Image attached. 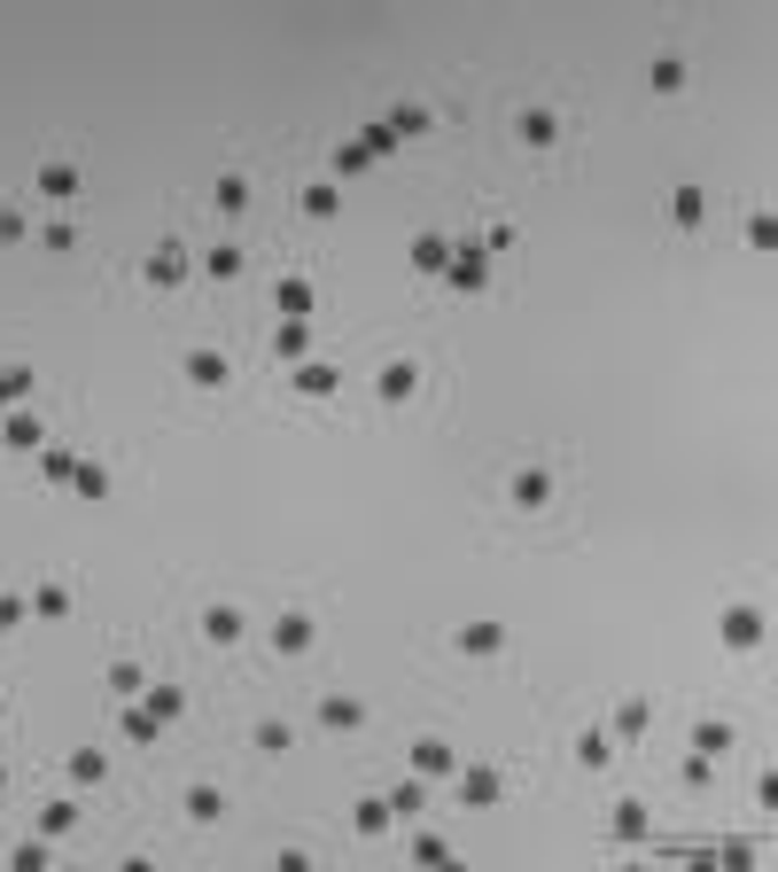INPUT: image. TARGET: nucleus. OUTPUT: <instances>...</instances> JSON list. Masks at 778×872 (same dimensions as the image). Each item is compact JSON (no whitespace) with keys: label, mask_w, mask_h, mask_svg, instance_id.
<instances>
[{"label":"nucleus","mask_w":778,"mask_h":872,"mask_svg":"<svg viewBox=\"0 0 778 872\" xmlns=\"http://www.w3.org/2000/svg\"><path fill=\"white\" fill-rule=\"evenodd\" d=\"M0 717H9V702H0Z\"/></svg>","instance_id":"6e6d98bb"},{"label":"nucleus","mask_w":778,"mask_h":872,"mask_svg":"<svg viewBox=\"0 0 778 872\" xmlns=\"http://www.w3.org/2000/svg\"><path fill=\"white\" fill-rule=\"evenodd\" d=\"M312 717H319V733H359L367 725V702H359V693H327Z\"/></svg>","instance_id":"ddd939ff"},{"label":"nucleus","mask_w":778,"mask_h":872,"mask_svg":"<svg viewBox=\"0 0 778 872\" xmlns=\"http://www.w3.org/2000/svg\"><path fill=\"white\" fill-rule=\"evenodd\" d=\"M382 125L397 141H420V133H437V110H428V102H397V110H382Z\"/></svg>","instance_id":"a211bd4d"},{"label":"nucleus","mask_w":778,"mask_h":872,"mask_svg":"<svg viewBox=\"0 0 778 872\" xmlns=\"http://www.w3.org/2000/svg\"><path fill=\"white\" fill-rule=\"evenodd\" d=\"M32 390H40V374H32V367H0V413H16Z\"/></svg>","instance_id":"7c9ffc66"},{"label":"nucleus","mask_w":778,"mask_h":872,"mask_svg":"<svg viewBox=\"0 0 778 872\" xmlns=\"http://www.w3.org/2000/svg\"><path fill=\"white\" fill-rule=\"evenodd\" d=\"M0 445H9V452H32V460H40V452L55 445V436L40 428V413H24V405H16V413H0Z\"/></svg>","instance_id":"0eeeda50"},{"label":"nucleus","mask_w":778,"mask_h":872,"mask_svg":"<svg viewBox=\"0 0 778 872\" xmlns=\"http://www.w3.org/2000/svg\"><path fill=\"white\" fill-rule=\"evenodd\" d=\"M397 826V810H390V795H367L359 810H351V834H367V841H382Z\"/></svg>","instance_id":"412c9836"},{"label":"nucleus","mask_w":778,"mask_h":872,"mask_svg":"<svg viewBox=\"0 0 778 872\" xmlns=\"http://www.w3.org/2000/svg\"><path fill=\"white\" fill-rule=\"evenodd\" d=\"M70 491H78V499H102V491H110V468H94V460H78Z\"/></svg>","instance_id":"a18cd8bd"},{"label":"nucleus","mask_w":778,"mask_h":872,"mask_svg":"<svg viewBox=\"0 0 778 872\" xmlns=\"http://www.w3.org/2000/svg\"><path fill=\"white\" fill-rule=\"evenodd\" d=\"M140 702L171 725V717H188V685H140Z\"/></svg>","instance_id":"f704fd0d"},{"label":"nucleus","mask_w":778,"mask_h":872,"mask_svg":"<svg viewBox=\"0 0 778 872\" xmlns=\"http://www.w3.org/2000/svg\"><path fill=\"white\" fill-rule=\"evenodd\" d=\"M437 281H444V289H460V297L491 289V249H483V234H475V242H452V266H444Z\"/></svg>","instance_id":"f03ea898"},{"label":"nucleus","mask_w":778,"mask_h":872,"mask_svg":"<svg viewBox=\"0 0 778 872\" xmlns=\"http://www.w3.org/2000/svg\"><path fill=\"white\" fill-rule=\"evenodd\" d=\"M701 219H709V195H701V188H669V226L694 234Z\"/></svg>","instance_id":"a878e982"},{"label":"nucleus","mask_w":778,"mask_h":872,"mask_svg":"<svg viewBox=\"0 0 778 872\" xmlns=\"http://www.w3.org/2000/svg\"><path fill=\"white\" fill-rule=\"evenodd\" d=\"M0 795H9V763H0Z\"/></svg>","instance_id":"5fc2aeb1"},{"label":"nucleus","mask_w":778,"mask_h":872,"mask_svg":"<svg viewBox=\"0 0 778 872\" xmlns=\"http://www.w3.org/2000/svg\"><path fill=\"white\" fill-rule=\"evenodd\" d=\"M203 639H211V647H241V639H249V616H241L234 600H211V607H203Z\"/></svg>","instance_id":"9b49d317"},{"label":"nucleus","mask_w":778,"mask_h":872,"mask_svg":"<svg viewBox=\"0 0 778 872\" xmlns=\"http://www.w3.org/2000/svg\"><path fill=\"white\" fill-rule=\"evenodd\" d=\"M351 141H359V148H367V164H382V156H390V148H397V133H390V125H382V118H374V125H359V133H351Z\"/></svg>","instance_id":"c03bdc74"},{"label":"nucleus","mask_w":778,"mask_h":872,"mask_svg":"<svg viewBox=\"0 0 778 872\" xmlns=\"http://www.w3.org/2000/svg\"><path fill=\"white\" fill-rule=\"evenodd\" d=\"M514 133H522V148H553V141H561V110H545V102H530L522 118H514Z\"/></svg>","instance_id":"f3484780"},{"label":"nucleus","mask_w":778,"mask_h":872,"mask_svg":"<svg viewBox=\"0 0 778 872\" xmlns=\"http://www.w3.org/2000/svg\"><path fill=\"white\" fill-rule=\"evenodd\" d=\"M32 188H40V195H47V203H70V195H78V188H86V180H78V164H70V156H47V164H40V180H32Z\"/></svg>","instance_id":"dca6fc26"},{"label":"nucleus","mask_w":778,"mask_h":872,"mask_svg":"<svg viewBox=\"0 0 778 872\" xmlns=\"http://www.w3.org/2000/svg\"><path fill=\"white\" fill-rule=\"evenodd\" d=\"M413 857H420V864H452L460 849H452V841H444L437 826H420V834H413Z\"/></svg>","instance_id":"a19ab883"},{"label":"nucleus","mask_w":778,"mask_h":872,"mask_svg":"<svg viewBox=\"0 0 778 872\" xmlns=\"http://www.w3.org/2000/svg\"><path fill=\"white\" fill-rule=\"evenodd\" d=\"M405 763H413L420 779H452V771H460V748L428 733V740H413V748H405Z\"/></svg>","instance_id":"9d476101"},{"label":"nucleus","mask_w":778,"mask_h":872,"mask_svg":"<svg viewBox=\"0 0 778 872\" xmlns=\"http://www.w3.org/2000/svg\"><path fill=\"white\" fill-rule=\"evenodd\" d=\"M188 818H195V826H218V818H226V795L211 787V779H203V787H188Z\"/></svg>","instance_id":"c9c22d12"},{"label":"nucleus","mask_w":778,"mask_h":872,"mask_svg":"<svg viewBox=\"0 0 778 872\" xmlns=\"http://www.w3.org/2000/svg\"><path fill=\"white\" fill-rule=\"evenodd\" d=\"M747 242H755V249H770V242H778V219H770V211H755V219H747Z\"/></svg>","instance_id":"3c124183"},{"label":"nucleus","mask_w":778,"mask_h":872,"mask_svg":"<svg viewBox=\"0 0 778 872\" xmlns=\"http://www.w3.org/2000/svg\"><path fill=\"white\" fill-rule=\"evenodd\" d=\"M646 725H654V702H623L608 733H616V740H646Z\"/></svg>","instance_id":"e433bc0d"},{"label":"nucleus","mask_w":778,"mask_h":872,"mask_svg":"<svg viewBox=\"0 0 778 872\" xmlns=\"http://www.w3.org/2000/svg\"><path fill=\"white\" fill-rule=\"evenodd\" d=\"M117 725H125V740H133V748H148V740L164 733V717H156L148 702H125V717H117Z\"/></svg>","instance_id":"c756f323"},{"label":"nucleus","mask_w":778,"mask_h":872,"mask_svg":"<svg viewBox=\"0 0 778 872\" xmlns=\"http://www.w3.org/2000/svg\"><path fill=\"white\" fill-rule=\"evenodd\" d=\"M180 374H188L195 390H226V382H234V359H226V351H211V343H195V351L180 359Z\"/></svg>","instance_id":"6e6552de"},{"label":"nucleus","mask_w":778,"mask_h":872,"mask_svg":"<svg viewBox=\"0 0 778 872\" xmlns=\"http://www.w3.org/2000/svg\"><path fill=\"white\" fill-rule=\"evenodd\" d=\"M289 382H296L304 398H335V390H342V367H335V359H296Z\"/></svg>","instance_id":"4468645a"},{"label":"nucleus","mask_w":778,"mask_h":872,"mask_svg":"<svg viewBox=\"0 0 778 872\" xmlns=\"http://www.w3.org/2000/svg\"><path fill=\"white\" fill-rule=\"evenodd\" d=\"M312 639H319V624L304 616V607H289V616H273V655H312Z\"/></svg>","instance_id":"f8f14e48"},{"label":"nucleus","mask_w":778,"mask_h":872,"mask_svg":"<svg viewBox=\"0 0 778 872\" xmlns=\"http://www.w3.org/2000/svg\"><path fill=\"white\" fill-rule=\"evenodd\" d=\"M70 826H78V803H63V795H55V803H40V834H47V841H63Z\"/></svg>","instance_id":"58836bf2"},{"label":"nucleus","mask_w":778,"mask_h":872,"mask_svg":"<svg viewBox=\"0 0 778 872\" xmlns=\"http://www.w3.org/2000/svg\"><path fill=\"white\" fill-rule=\"evenodd\" d=\"M677 779H685V795H709V779H717V756H685V763H677Z\"/></svg>","instance_id":"37998d69"},{"label":"nucleus","mask_w":778,"mask_h":872,"mask_svg":"<svg viewBox=\"0 0 778 872\" xmlns=\"http://www.w3.org/2000/svg\"><path fill=\"white\" fill-rule=\"evenodd\" d=\"M9 864H16V872H40V864H47V834H32V841H16V849H9Z\"/></svg>","instance_id":"49530a36"},{"label":"nucleus","mask_w":778,"mask_h":872,"mask_svg":"<svg viewBox=\"0 0 778 872\" xmlns=\"http://www.w3.org/2000/svg\"><path fill=\"white\" fill-rule=\"evenodd\" d=\"M203 273H211V281H241V273H249V249H241V242H211V249H203Z\"/></svg>","instance_id":"6ab92c4d"},{"label":"nucleus","mask_w":778,"mask_h":872,"mask_svg":"<svg viewBox=\"0 0 778 872\" xmlns=\"http://www.w3.org/2000/svg\"><path fill=\"white\" fill-rule=\"evenodd\" d=\"M359 171H367V148L342 141V148H335V180H359Z\"/></svg>","instance_id":"de8ad7c7"},{"label":"nucleus","mask_w":778,"mask_h":872,"mask_svg":"<svg viewBox=\"0 0 778 872\" xmlns=\"http://www.w3.org/2000/svg\"><path fill=\"white\" fill-rule=\"evenodd\" d=\"M452 647H460L467 662H491V655H506V624H460Z\"/></svg>","instance_id":"2eb2a0df"},{"label":"nucleus","mask_w":778,"mask_h":872,"mask_svg":"<svg viewBox=\"0 0 778 872\" xmlns=\"http://www.w3.org/2000/svg\"><path fill=\"white\" fill-rule=\"evenodd\" d=\"M296 203H304V219H335V211H342V188H335V180H304Z\"/></svg>","instance_id":"393cba45"},{"label":"nucleus","mask_w":778,"mask_h":872,"mask_svg":"<svg viewBox=\"0 0 778 872\" xmlns=\"http://www.w3.org/2000/svg\"><path fill=\"white\" fill-rule=\"evenodd\" d=\"M0 242H32V219H24V211H9V203H0Z\"/></svg>","instance_id":"09e8293b"},{"label":"nucleus","mask_w":778,"mask_h":872,"mask_svg":"<svg viewBox=\"0 0 778 872\" xmlns=\"http://www.w3.org/2000/svg\"><path fill=\"white\" fill-rule=\"evenodd\" d=\"M506 506H522V514L553 506V468H514L506 476Z\"/></svg>","instance_id":"423d86ee"},{"label":"nucleus","mask_w":778,"mask_h":872,"mask_svg":"<svg viewBox=\"0 0 778 872\" xmlns=\"http://www.w3.org/2000/svg\"><path fill=\"white\" fill-rule=\"evenodd\" d=\"M452 779H460V803H467V810H491V803H506V771H498V763H460Z\"/></svg>","instance_id":"20e7f679"},{"label":"nucleus","mask_w":778,"mask_h":872,"mask_svg":"<svg viewBox=\"0 0 778 872\" xmlns=\"http://www.w3.org/2000/svg\"><path fill=\"white\" fill-rule=\"evenodd\" d=\"M405 257H413V273H428V281H437V273L452 266V234H444V226H420V234L405 242Z\"/></svg>","instance_id":"39448f33"},{"label":"nucleus","mask_w":778,"mask_h":872,"mask_svg":"<svg viewBox=\"0 0 778 872\" xmlns=\"http://www.w3.org/2000/svg\"><path fill=\"white\" fill-rule=\"evenodd\" d=\"M40 476L70 491V476H78V452H70V445H47V452H40Z\"/></svg>","instance_id":"4c0bfd02"},{"label":"nucleus","mask_w":778,"mask_h":872,"mask_svg":"<svg viewBox=\"0 0 778 872\" xmlns=\"http://www.w3.org/2000/svg\"><path fill=\"white\" fill-rule=\"evenodd\" d=\"M40 242H47V249H78V226H70V219H55V226H40Z\"/></svg>","instance_id":"603ef678"},{"label":"nucleus","mask_w":778,"mask_h":872,"mask_svg":"<svg viewBox=\"0 0 778 872\" xmlns=\"http://www.w3.org/2000/svg\"><path fill=\"white\" fill-rule=\"evenodd\" d=\"M576 763L584 771H608L616 763V733H576Z\"/></svg>","instance_id":"2f4dec72"},{"label":"nucleus","mask_w":778,"mask_h":872,"mask_svg":"<svg viewBox=\"0 0 778 872\" xmlns=\"http://www.w3.org/2000/svg\"><path fill=\"white\" fill-rule=\"evenodd\" d=\"M211 203H218V219H241V211H249V180H241V171H218V180H211Z\"/></svg>","instance_id":"5701e85b"},{"label":"nucleus","mask_w":778,"mask_h":872,"mask_svg":"<svg viewBox=\"0 0 778 872\" xmlns=\"http://www.w3.org/2000/svg\"><path fill=\"white\" fill-rule=\"evenodd\" d=\"M732 740H740V733H732V725H724V717H701V725H694V733H685V748H694V756H724V748H732Z\"/></svg>","instance_id":"b1692460"},{"label":"nucleus","mask_w":778,"mask_h":872,"mask_svg":"<svg viewBox=\"0 0 778 872\" xmlns=\"http://www.w3.org/2000/svg\"><path fill=\"white\" fill-rule=\"evenodd\" d=\"M273 304H281V320H312V281L304 273H281L273 281Z\"/></svg>","instance_id":"aec40b11"},{"label":"nucleus","mask_w":778,"mask_h":872,"mask_svg":"<svg viewBox=\"0 0 778 872\" xmlns=\"http://www.w3.org/2000/svg\"><path fill=\"white\" fill-rule=\"evenodd\" d=\"M110 779V756L102 748H70V787H102Z\"/></svg>","instance_id":"c85d7f7f"},{"label":"nucleus","mask_w":778,"mask_h":872,"mask_svg":"<svg viewBox=\"0 0 778 872\" xmlns=\"http://www.w3.org/2000/svg\"><path fill=\"white\" fill-rule=\"evenodd\" d=\"M188 266H195L188 242H156V249L140 257V281H148V289H180V281H188Z\"/></svg>","instance_id":"7ed1b4c3"},{"label":"nucleus","mask_w":778,"mask_h":872,"mask_svg":"<svg viewBox=\"0 0 778 872\" xmlns=\"http://www.w3.org/2000/svg\"><path fill=\"white\" fill-rule=\"evenodd\" d=\"M390 810H397V818H420V810H428V779H420V771H405L397 787H390Z\"/></svg>","instance_id":"cd10ccee"},{"label":"nucleus","mask_w":778,"mask_h":872,"mask_svg":"<svg viewBox=\"0 0 778 872\" xmlns=\"http://www.w3.org/2000/svg\"><path fill=\"white\" fill-rule=\"evenodd\" d=\"M717 639H724L732 655H755V647L770 639V616H763V607H755V600H732V607H724V616H717Z\"/></svg>","instance_id":"f257e3e1"},{"label":"nucleus","mask_w":778,"mask_h":872,"mask_svg":"<svg viewBox=\"0 0 778 872\" xmlns=\"http://www.w3.org/2000/svg\"><path fill=\"white\" fill-rule=\"evenodd\" d=\"M483 249H491V257L514 249V219H491V226H483Z\"/></svg>","instance_id":"8fccbe9b"},{"label":"nucleus","mask_w":778,"mask_h":872,"mask_svg":"<svg viewBox=\"0 0 778 872\" xmlns=\"http://www.w3.org/2000/svg\"><path fill=\"white\" fill-rule=\"evenodd\" d=\"M646 826H654V810H646L639 795H623V803H616V818H608V834H616V841H646Z\"/></svg>","instance_id":"4be33fe9"},{"label":"nucleus","mask_w":778,"mask_h":872,"mask_svg":"<svg viewBox=\"0 0 778 872\" xmlns=\"http://www.w3.org/2000/svg\"><path fill=\"white\" fill-rule=\"evenodd\" d=\"M249 748H257V756H281V748H296V725H289V717H266V725L249 733Z\"/></svg>","instance_id":"72a5a7b5"},{"label":"nucleus","mask_w":778,"mask_h":872,"mask_svg":"<svg viewBox=\"0 0 778 872\" xmlns=\"http://www.w3.org/2000/svg\"><path fill=\"white\" fill-rule=\"evenodd\" d=\"M24 607H32V616H47V624H55V616H70V584H40V592H32Z\"/></svg>","instance_id":"ea45409f"},{"label":"nucleus","mask_w":778,"mask_h":872,"mask_svg":"<svg viewBox=\"0 0 778 872\" xmlns=\"http://www.w3.org/2000/svg\"><path fill=\"white\" fill-rule=\"evenodd\" d=\"M273 351H281L289 367H296V359H312V320H281V327H273Z\"/></svg>","instance_id":"bb28decb"},{"label":"nucleus","mask_w":778,"mask_h":872,"mask_svg":"<svg viewBox=\"0 0 778 872\" xmlns=\"http://www.w3.org/2000/svg\"><path fill=\"white\" fill-rule=\"evenodd\" d=\"M374 398H382V405H413V398H420V359H390V367L374 374Z\"/></svg>","instance_id":"1a4fd4ad"},{"label":"nucleus","mask_w":778,"mask_h":872,"mask_svg":"<svg viewBox=\"0 0 778 872\" xmlns=\"http://www.w3.org/2000/svg\"><path fill=\"white\" fill-rule=\"evenodd\" d=\"M24 616H32V607H24V600H16V592H0V631H16V624H24Z\"/></svg>","instance_id":"864d4df0"},{"label":"nucleus","mask_w":778,"mask_h":872,"mask_svg":"<svg viewBox=\"0 0 778 872\" xmlns=\"http://www.w3.org/2000/svg\"><path fill=\"white\" fill-rule=\"evenodd\" d=\"M646 86H654V94H685V55H654L646 63Z\"/></svg>","instance_id":"473e14b6"},{"label":"nucleus","mask_w":778,"mask_h":872,"mask_svg":"<svg viewBox=\"0 0 778 872\" xmlns=\"http://www.w3.org/2000/svg\"><path fill=\"white\" fill-rule=\"evenodd\" d=\"M140 685H148L140 662H110V693H117V702H140Z\"/></svg>","instance_id":"79ce46f5"}]
</instances>
